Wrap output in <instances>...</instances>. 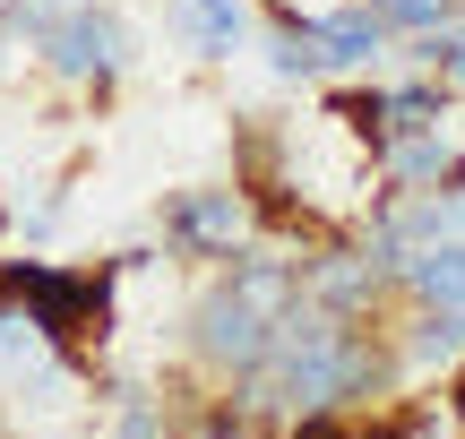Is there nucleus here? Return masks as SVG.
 Segmentation results:
<instances>
[{"label": "nucleus", "instance_id": "f8f14e48", "mask_svg": "<svg viewBox=\"0 0 465 439\" xmlns=\"http://www.w3.org/2000/svg\"><path fill=\"white\" fill-rule=\"evenodd\" d=\"M113 439H164V414H155L147 396H121V431Z\"/></svg>", "mask_w": 465, "mask_h": 439}, {"label": "nucleus", "instance_id": "dca6fc26", "mask_svg": "<svg viewBox=\"0 0 465 439\" xmlns=\"http://www.w3.org/2000/svg\"><path fill=\"white\" fill-rule=\"evenodd\" d=\"M0 224H9V216H0Z\"/></svg>", "mask_w": 465, "mask_h": 439}, {"label": "nucleus", "instance_id": "4468645a", "mask_svg": "<svg viewBox=\"0 0 465 439\" xmlns=\"http://www.w3.org/2000/svg\"><path fill=\"white\" fill-rule=\"evenodd\" d=\"M199 439H250V431H242V423H207Z\"/></svg>", "mask_w": 465, "mask_h": 439}, {"label": "nucleus", "instance_id": "1a4fd4ad", "mask_svg": "<svg viewBox=\"0 0 465 439\" xmlns=\"http://www.w3.org/2000/svg\"><path fill=\"white\" fill-rule=\"evenodd\" d=\"M284 439H414V423H371V414L336 405V414H293Z\"/></svg>", "mask_w": 465, "mask_h": 439}, {"label": "nucleus", "instance_id": "0eeeda50", "mask_svg": "<svg viewBox=\"0 0 465 439\" xmlns=\"http://www.w3.org/2000/svg\"><path fill=\"white\" fill-rule=\"evenodd\" d=\"M311 34H319V61L328 69H371L388 52V26L353 0V9H328V17H311Z\"/></svg>", "mask_w": 465, "mask_h": 439}, {"label": "nucleus", "instance_id": "39448f33", "mask_svg": "<svg viewBox=\"0 0 465 439\" xmlns=\"http://www.w3.org/2000/svg\"><path fill=\"white\" fill-rule=\"evenodd\" d=\"M164 241L190 259H242L250 250V199L242 190H173L164 199Z\"/></svg>", "mask_w": 465, "mask_h": 439}, {"label": "nucleus", "instance_id": "7ed1b4c3", "mask_svg": "<svg viewBox=\"0 0 465 439\" xmlns=\"http://www.w3.org/2000/svg\"><path fill=\"white\" fill-rule=\"evenodd\" d=\"M113 276L121 268H52V259H0V302L44 327L52 354H86L113 337Z\"/></svg>", "mask_w": 465, "mask_h": 439}, {"label": "nucleus", "instance_id": "9b49d317", "mask_svg": "<svg viewBox=\"0 0 465 439\" xmlns=\"http://www.w3.org/2000/svg\"><path fill=\"white\" fill-rule=\"evenodd\" d=\"M465 354V310H431V319H414V362H449Z\"/></svg>", "mask_w": 465, "mask_h": 439}, {"label": "nucleus", "instance_id": "6e6552de", "mask_svg": "<svg viewBox=\"0 0 465 439\" xmlns=\"http://www.w3.org/2000/svg\"><path fill=\"white\" fill-rule=\"evenodd\" d=\"M397 276H405L431 310H465V241H431V250H414Z\"/></svg>", "mask_w": 465, "mask_h": 439}, {"label": "nucleus", "instance_id": "423d86ee", "mask_svg": "<svg viewBox=\"0 0 465 439\" xmlns=\"http://www.w3.org/2000/svg\"><path fill=\"white\" fill-rule=\"evenodd\" d=\"M164 26L182 34L199 61H232L250 44V0H164Z\"/></svg>", "mask_w": 465, "mask_h": 439}, {"label": "nucleus", "instance_id": "20e7f679", "mask_svg": "<svg viewBox=\"0 0 465 439\" xmlns=\"http://www.w3.org/2000/svg\"><path fill=\"white\" fill-rule=\"evenodd\" d=\"M9 26L35 44V61L52 69L61 86H113L130 69V26H121L104 0H17Z\"/></svg>", "mask_w": 465, "mask_h": 439}, {"label": "nucleus", "instance_id": "ddd939ff", "mask_svg": "<svg viewBox=\"0 0 465 439\" xmlns=\"http://www.w3.org/2000/svg\"><path fill=\"white\" fill-rule=\"evenodd\" d=\"M449 423L465 431V371H457V388H449Z\"/></svg>", "mask_w": 465, "mask_h": 439}, {"label": "nucleus", "instance_id": "f03ea898", "mask_svg": "<svg viewBox=\"0 0 465 439\" xmlns=\"http://www.w3.org/2000/svg\"><path fill=\"white\" fill-rule=\"evenodd\" d=\"M293 302H302V268H293V259L242 250L216 285L199 293V310H190V354H199L207 371H224V379L259 371L267 337H276V319H284Z\"/></svg>", "mask_w": 465, "mask_h": 439}, {"label": "nucleus", "instance_id": "2eb2a0df", "mask_svg": "<svg viewBox=\"0 0 465 439\" xmlns=\"http://www.w3.org/2000/svg\"><path fill=\"white\" fill-rule=\"evenodd\" d=\"M0 52H9V26H0Z\"/></svg>", "mask_w": 465, "mask_h": 439}, {"label": "nucleus", "instance_id": "f257e3e1", "mask_svg": "<svg viewBox=\"0 0 465 439\" xmlns=\"http://www.w3.org/2000/svg\"><path fill=\"white\" fill-rule=\"evenodd\" d=\"M380 379H388V354L371 345V327L302 293L276 319L259 371H242V405L250 414H336V405H362Z\"/></svg>", "mask_w": 465, "mask_h": 439}, {"label": "nucleus", "instance_id": "f3484780", "mask_svg": "<svg viewBox=\"0 0 465 439\" xmlns=\"http://www.w3.org/2000/svg\"><path fill=\"white\" fill-rule=\"evenodd\" d=\"M0 439H9V431H0Z\"/></svg>", "mask_w": 465, "mask_h": 439}, {"label": "nucleus", "instance_id": "9d476101", "mask_svg": "<svg viewBox=\"0 0 465 439\" xmlns=\"http://www.w3.org/2000/svg\"><path fill=\"white\" fill-rule=\"evenodd\" d=\"M362 9L380 17L388 34H431V26H449L465 0H362Z\"/></svg>", "mask_w": 465, "mask_h": 439}]
</instances>
